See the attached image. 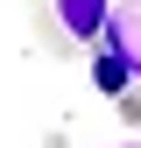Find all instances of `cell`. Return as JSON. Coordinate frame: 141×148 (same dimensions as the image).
<instances>
[{
	"label": "cell",
	"mask_w": 141,
	"mask_h": 148,
	"mask_svg": "<svg viewBox=\"0 0 141 148\" xmlns=\"http://www.w3.org/2000/svg\"><path fill=\"white\" fill-rule=\"evenodd\" d=\"M49 7H57V28L78 42H99L113 28V0H49Z\"/></svg>",
	"instance_id": "6da1fadb"
},
{
	"label": "cell",
	"mask_w": 141,
	"mask_h": 148,
	"mask_svg": "<svg viewBox=\"0 0 141 148\" xmlns=\"http://www.w3.org/2000/svg\"><path fill=\"white\" fill-rule=\"evenodd\" d=\"M92 85L106 92V99H127V92L141 85V78H134V64H127V49H120V42H99V49H92Z\"/></svg>",
	"instance_id": "7a4b0ae2"
},
{
	"label": "cell",
	"mask_w": 141,
	"mask_h": 148,
	"mask_svg": "<svg viewBox=\"0 0 141 148\" xmlns=\"http://www.w3.org/2000/svg\"><path fill=\"white\" fill-rule=\"evenodd\" d=\"M99 42H120L127 64H134V78H141V0H120V7H113V28H106Z\"/></svg>",
	"instance_id": "3957f363"
},
{
	"label": "cell",
	"mask_w": 141,
	"mask_h": 148,
	"mask_svg": "<svg viewBox=\"0 0 141 148\" xmlns=\"http://www.w3.org/2000/svg\"><path fill=\"white\" fill-rule=\"evenodd\" d=\"M120 113H127V127H141V92H127V99H113Z\"/></svg>",
	"instance_id": "277c9868"
},
{
	"label": "cell",
	"mask_w": 141,
	"mask_h": 148,
	"mask_svg": "<svg viewBox=\"0 0 141 148\" xmlns=\"http://www.w3.org/2000/svg\"><path fill=\"white\" fill-rule=\"evenodd\" d=\"M120 148H141V141H120Z\"/></svg>",
	"instance_id": "5b68a950"
}]
</instances>
